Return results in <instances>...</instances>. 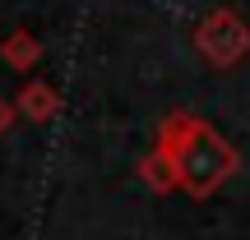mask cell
Here are the masks:
<instances>
[{"mask_svg": "<svg viewBox=\"0 0 250 240\" xmlns=\"http://www.w3.org/2000/svg\"><path fill=\"white\" fill-rule=\"evenodd\" d=\"M158 148L167 152L176 189H186L190 199H208L241 171V152L223 139L208 120L190 116V111H171L158 125Z\"/></svg>", "mask_w": 250, "mask_h": 240, "instance_id": "obj_1", "label": "cell"}, {"mask_svg": "<svg viewBox=\"0 0 250 240\" xmlns=\"http://www.w3.org/2000/svg\"><path fill=\"white\" fill-rule=\"evenodd\" d=\"M14 116H19V102L0 97V139H5V134H9V125H14Z\"/></svg>", "mask_w": 250, "mask_h": 240, "instance_id": "obj_6", "label": "cell"}, {"mask_svg": "<svg viewBox=\"0 0 250 240\" xmlns=\"http://www.w3.org/2000/svg\"><path fill=\"white\" fill-rule=\"evenodd\" d=\"M14 102H19V116H28V120H37V125L56 120V111H61V92H56L46 79L23 83V92H19Z\"/></svg>", "mask_w": 250, "mask_h": 240, "instance_id": "obj_4", "label": "cell"}, {"mask_svg": "<svg viewBox=\"0 0 250 240\" xmlns=\"http://www.w3.org/2000/svg\"><path fill=\"white\" fill-rule=\"evenodd\" d=\"M0 60H5L9 70L28 74L37 60H42V37H37L33 28H14L9 37H0Z\"/></svg>", "mask_w": 250, "mask_h": 240, "instance_id": "obj_3", "label": "cell"}, {"mask_svg": "<svg viewBox=\"0 0 250 240\" xmlns=\"http://www.w3.org/2000/svg\"><path fill=\"white\" fill-rule=\"evenodd\" d=\"M139 176H144V185H153V189H176V176H171V162H167V152L153 143V152L139 162Z\"/></svg>", "mask_w": 250, "mask_h": 240, "instance_id": "obj_5", "label": "cell"}, {"mask_svg": "<svg viewBox=\"0 0 250 240\" xmlns=\"http://www.w3.org/2000/svg\"><path fill=\"white\" fill-rule=\"evenodd\" d=\"M195 51L208 60V70H232L250 55V23L227 5L208 9L195 28Z\"/></svg>", "mask_w": 250, "mask_h": 240, "instance_id": "obj_2", "label": "cell"}]
</instances>
